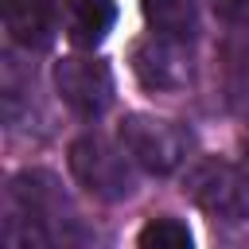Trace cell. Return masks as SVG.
Listing matches in <instances>:
<instances>
[{
	"instance_id": "obj_1",
	"label": "cell",
	"mask_w": 249,
	"mask_h": 249,
	"mask_svg": "<svg viewBox=\"0 0 249 249\" xmlns=\"http://www.w3.org/2000/svg\"><path fill=\"white\" fill-rule=\"evenodd\" d=\"M132 163L136 160L124 152V144H113V140H105L97 132H86V136H78L70 144V171H74V179L89 195H97L105 202H117V198L132 195V187H136Z\"/></svg>"
},
{
	"instance_id": "obj_2",
	"label": "cell",
	"mask_w": 249,
	"mask_h": 249,
	"mask_svg": "<svg viewBox=\"0 0 249 249\" xmlns=\"http://www.w3.org/2000/svg\"><path fill=\"white\" fill-rule=\"evenodd\" d=\"M117 140L152 175H171L187 160V148H191L187 128H179L175 121H163V117H148V113H128L121 121Z\"/></svg>"
},
{
	"instance_id": "obj_3",
	"label": "cell",
	"mask_w": 249,
	"mask_h": 249,
	"mask_svg": "<svg viewBox=\"0 0 249 249\" xmlns=\"http://www.w3.org/2000/svg\"><path fill=\"white\" fill-rule=\"evenodd\" d=\"M187 195L198 210L222 222H249V175L226 160H202L187 171Z\"/></svg>"
},
{
	"instance_id": "obj_4",
	"label": "cell",
	"mask_w": 249,
	"mask_h": 249,
	"mask_svg": "<svg viewBox=\"0 0 249 249\" xmlns=\"http://www.w3.org/2000/svg\"><path fill=\"white\" fill-rule=\"evenodd\" d=\"M54 89L78 117H101L113 105V70L101 58L70 54L54 66Z\"/></svg>"
},
{
	"instance_id": "obj_5",
	"label": "cell",
	"mask_w": 249,
	"mask_h": 249,
	"mask_svg": "<svg viewBox=\"0 0 249 249\" xmlns=\"http://www.w3.org/2000/svg\"><path fill=\"white\" fill-rule=\"evenodd\" d=\"M0 8H4V31L12 43L27 51H43L54 39V23H58L54 0H0Z\"/></svg>"
},
{
	"instance_id": "obj_6",
	"label": "cell",
	"mask_w": 249,
	"mask_h": 249,
	"mask_svg": "<svg viewBox=\"0 0 249 249\" xmlns=\"http://www.w3.org/2000/svg\"><path fill=\"white\" fill-rule=\"evenodd\" d=\"M183 47L187 43H171V39H152V43H140L132 51V66L140 74V82L148 89H175L187 82V62H183Z\"/></svg>"
},
{
	"instance_id": "obj_7",
	"label": "cell",
	"mask_w": 249,
	"mask_h": 249,
	"mask_svg": "<svg viewBox=\"0 0 249 249\" xmlns=\"http://www.w3.org/2000/svg\"><path fill=\"white\" fill-rule=\"evenodd\" d=\"M152 35L171 43H191L198 31V4L195 0H140Z\"/></svg>"
},
{
	"instance_id": "obj_8",
	"label": "cell",
	"mask_w": 249,
	"mask_h": 249,
	"mask_svg": "<svg viewBox=\"0 0 249 249\" xmlns=\"http://www.w3.org/2000/svg\"><path fill=\"white\" fill-rule=\"evenodd\" d=\"M117 19L113 0H66V35L74 47H97Z\"/></svg>"
},
{
	"instance_id": "obj_9",
	"label": "cell",
	"mask_w": 249,
	"mask_h": 249,
	"mask_svg": "<svg viewBox=\"0 0 249 249\" xmlns=\"http://www.w3.org/2000/svg\"><path fill=\"white\" fill-rule=\"evenodd\" d=\"M136 241L144 249H191V230L179 218H152Z\"/></svg>"
},
{
	"instance_id": "obj_10",
	"label": "cell",
	"mask_w": 249,
	"mask_h": 249,
	"mask_svg": "<svg viewBox=\"0 0 249 249\" xmlns=\"http://www.w3.org/2000/svg\"><path fill=\"white\" fill-rule=\"evenodd\" d=\"M210 4L226 19H249V0H210Z\"/></svg>"
},
{
	"instance_id": "obj_11",
	"label": "cell",
	"mask_w": 249,
	"mask_h": 249,
	"mask_svg": "<svg viewBox=\"0 0 249 249\" xmlns=\"http://www.w3.org/2000/svg\"><path fill=\"white\" fill-rule=\"evenodd\" d=\"M245 160H249V148H245Z\"/></svg>"
}]
</instances>
